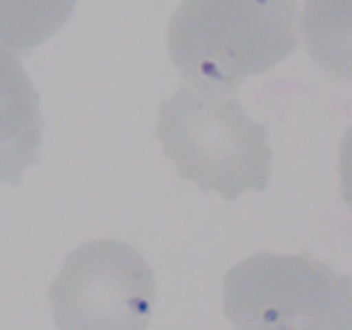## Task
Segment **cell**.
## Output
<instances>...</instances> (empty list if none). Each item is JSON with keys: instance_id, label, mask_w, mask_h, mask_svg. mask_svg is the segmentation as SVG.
Listing matches in <instances>:
<instances>
[{"instance_id": "1", "label": "cell", "mask_w": 352, "mask_h": 330, "mask_svg": "<svg viewBox=\"0 0 352 330\" xmlns=\"http://www.w3.org/2000/svg\"><path fill=\"white\" fill-rule=\"evenodd\" d=\"M298 0H182L168 23V54L189 86L229 95L299 45Z\"/></svg>"}, {"instance_id": "2", "label": "cell", "mask_w": 352, "mask_h": 330, "mask_svg": "<svg viewBox=\"0 0 352 330\" xmlns=\"http://www.w3.org/2000/svg\"><path fill=\"white\" fill-rule=\"evenodd\" d=\"M268 133L267 124L248 117L239 98L188 85L162 102L155 129L177 174L226 201L268 188L274 158Z\"/></svg>"}, {"instance_id": "3", "label": "cell", "mask_w": 352, "mask_h": 330, "mask_svg": "<svg viewBox=\"0 0 352 330\" xmlns=\"http://www.w3.org/2000/svg\"><path fill=\"white\" fill-rule=\"evenodd\" d=\"M223 313L236 329H351V278L311 254L261 251L227 272Z\"/></svg>"}, {"instance_id": "4", "label": "cell", "mask_w": 352, "mask_h": 330, "mask_svg": "<svg viewBox=\"0 0 352 330\" xmlns=\"http://www.w3.org/2000/svg\"><path fill=\"white\" fill-rule=\"evenodd\" d=\"M48 298L57 329H146L157 284L131 244L95 239L67 254Z\"/></svg>"}, {"instance_id": "5", "label": "cell", "mask_w": 352, "mask_h": 330, "mask_svg": "<svg viewBox=\"0 0 352 330\" xmlns=\"http://www.w3.org/2000/svg\"><path fill=\"white\" fill-rule=\"evenodd\" d=\"M43 127L40 96L26 69L0 45V182L17 186L36 164Z\"/></svg>"}, {"instance_id": "6", "label": "cell", "mask_w": 352, "mask_h": 330, "mask_svg": "<svg viewBox=\"0 0 352 330\" xmlns=\"http://www.w3.org/2000/svg\"><path fill=\"white\" fill-rule=\"evenodd\" d=\"M78 0H0V45L30 55L72 16Z\"/></svg>"}]
</instances>
